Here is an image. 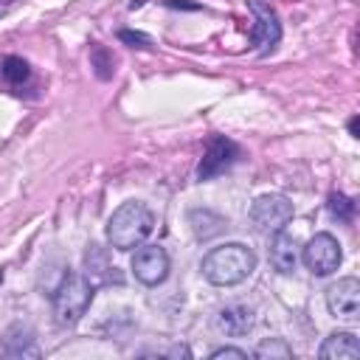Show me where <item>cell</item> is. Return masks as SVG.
<instances>
[{
    "mask_svg": "<svg viewBox=\"0 0 360 360\" xmlns=\"http://www.w3.org/2000/svg\"><path fill=\"white\" fill-rule=\"evenodd\" d=\"M253 270H256V253L242 242H231V245L214 248L202 259V276L217 287L239 284Z\"/></svg>",
    "mask_w": 360,
    "mask_h": 360,
    "instance_id": "1",
    "label": "cell"
},
{
    "mask_svg": "<svg viewBox=\"0 0 360 360\" xmlns=\"http://www.w3.org/2000/svg\"><path fill=\"white\" fill-rule=\"evenodd\" d=\"M155 228V217L143 202H124L112 211L110 222H107V242L115 250H132L138 245H143V239L152 233Z\"/></svg>",
    "mask_w": 360,
    "mask_h": 360,
    "instance_id": "2",
    "label": "cell"
},
{
    "mask_svg": "<svg viewBox=\"0 0 360 360\" xmlns=\"http://www.w3.org/2000/svg\"><path fill=\"white\" fill-rule=\"evenodd\" d=\"M93 301V284L90 278L84 276H68L56 292H53V315H56V323L68 326V323H76L87 307Z\"/></svg>",
    "mask_w": 360,
    "mask_h": 360,
    "instance_id": "3",
    "label": "cell"
},
{
    "mask_svg": "<svg viewBox=\"0 0 360 360\" xmlns=\"http://www.w3.org/2000/svg\"><path fill=\"white\" fill-rule=\"evenodd\" d=\"M292 219V202L284 194H264L250 205V222L262 233H278Z\"/></svg>",
    "mask_w": 360,
    "mask_h": 360,
    "instance_id": "4",
    "label": "cell"
},
{
    "mask_svg": "<svg viewBox=\"0 0 360 360\" xmlns=\"http://www.w3.org/2000/svg\"><path fill=\"white\" fill-rule=\"evenodd\" d=\"M301 259H304V264H307L315 276H329V273H335V270L340 267V259H343L340 242H338L332 233H315V236L307 242Z\"/></svg>",
    "mask_w": 360,
    "mask_h": 360,
    "instance_id": "5",
    "label": "cell"
},
{
    "mask_svg": "<svg viewBox=\"0 0 360 360\" xmlns=\"http://www.w3.org/2000/svg\"><path fill=\"white\" fill-rule=\"evenodd\" d=\"M132 273L146 287L160 284L169 276V256H166V250L158 248V245H143V248L138 245V250L132 256Z\"/></svg>",
    "mask_w": 360,
    "mask_h": 360,
    "instance_id": "6",
    "label": "cell"
},
{
    "mask_svg": "<svg viewBox=\"0 0 360 360\" xmlns=\"http://www.w3.org/2000/svg\"><path fill=\"white\" fill-rule=\"evenodd\" d=\"M326 307L335 318L354 321L360 312V281L346 276V278H338L335 284H329L326 287Z\"/></svg>",
    "mask_w": 360,
    "mask_h": 360,
    "instance_id": "7",
    "label": "cell"
},
{
    "mask_svg": "<svg viewBox=\"0 0 360 360\" xmlns=\"http://www.w3.org/2000/svg\"><path fill=\"white\" fill-rule=\"evenodd\" d=\"M248 8H250L253 17H256V25H253V42H256L262 51L273 48V45L278 42V37H281V25H278L276 11H273L267 3H262V0H248Z\"/></svg>",
    "mask_w": 360,
    "mask_h": 360,
    "instance_id": "8",
    "label": "cell"
},
{
    "mask_svg": "<svg viewBox=\"0 0 360 360\" xmlns=\"http://www.w3.org/2000/svg\"><path fill=\"white\" fill-rule=\"evenodd\" d=\"M270 264L278 273H292L298 264V242L290 233H276L273 245H270Z\"/></svg>",
    "mask_w": 360,
    "mask_h": 360,
    "instance_id": "9",
    "label": "cell"
},
{
    "mask_svg": "<svg viewBox=\"0 0 360 360\" xmlns=\"http://www.w3.org/2000/svg\"><path fill=\"white\" fill-rule=\"evenodd\" d=\"M321 357H326V360H354V357H360V343L352 332H335L323 340Z\"/></svg>",
    "mask_w": 360,
    "mask_h": 360,
    "instance_id": "10",
    "label": "cell"
},
{
    "mask_svg": "<svg viewBox=\"0 0 360 360\" xmlns=\"http://www.w3.org/2000/svg\"><path fill=\"white\" fill-rule=\"evenodd\" d=\"M217 326H219L225 335L239 338V335L250 332V326H253V312H250L248 307H225V309L219 312V318H217Z\"/></svg>",
    "mask_w": 360,
    "mask_h": 360,
    "instance_id": "11",
    "label": "cell"
},
{
    "mask_svg": "<svg viewBox=\"0 0 360 360\" xmlns=\"http://www.w3.org/2000/svg\"><path fill=\"white\" fill-rule=\"evenodd\" d=\"M228 152H231V143H228V141H222V138L211 141V146H208V152H205V158H202V163H200V177L217 174V172L228 163Z\"/></svg>",
    "mask_w": 360,
    "mask_h": 360,
    "instance_id": "12",
    "label": "cell"
},
{
    "mask_svg": "<svg viewBox=\"0 0 360 360\" xmlns=\"http://www.w3.org/2000/svg\"><path fill=\"white\" fill-rule=\"evenodd\" d=\"M256 357H292V349L281 338H270L256 346Z\"/></svg>",
    "mask_w": 360,
    "mask_h": 360,
    "instance_id": "13",
    "label": "cell"
},
{
    "mask_svg": "<svg viewBox=\"0 0 360 360\" xmlns=\"http://www.w3.org/2000/svg\"><path fill=\"white\" fill-rule=\"evenodd\" d=\"M11 82H20V79H25L28 76V65L22 62V59H6V70H3Z\"/></svg>",
    "mask_w": 360,
    "mask_h": 360,
    "instance_id": "14",
    "label": "cell"
},
{
    "mask_svg": "<svg viewBox=\"0 0 360 360\" xmlns=\"http://www.w3.org/2000/svg\"><path fill=\"white\" fill-rule=\"evenodd\" d=\"M329 208H332V214H340V217H349V214H352V202H349L343 194H332Z\"/></svg>",
    "mask_w": 360,
    "mask_h": 360,
    "instance_id": "15",
    "label": "cell"
},
{
    "mask_svg": "<svg viewBox=\"0 0 360 360\" xmlns=\"http://www.w3.org/2000/svg\"><path fill=\"white\" fill-rule=\"evenodd\" d=\"M211 357H214V360H219V357H236V360H248V352L233 349V346H222V349H214V352H211Z\"/></svg>",
    "mask_w": 360,
    "mask_h": 360,
    "instance_id": "16",
    "label": "cell"
}]
</instances>
